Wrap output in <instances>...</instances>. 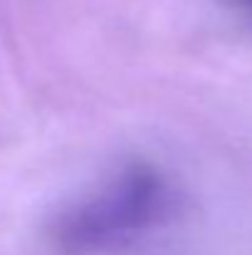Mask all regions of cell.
Returning a JSON list of instances; mask_svg holds the SVG:
<instances>
[{
	"label": "cell",
	"instance_id": "1",
	"mask_svg": "<svg viewBox=\"0 0 252 255\" xmlns=\"http://www.w3.org/2000/svg\"><path fill=\"white\" fill-rule=\"evenodd\" d=\"M173 208L175 196L166 178L154 166L134 161L70 208L55 226V241L67 253L114 248L166 221Z\"/></svg>",
	"mask_w": 252,
	"mask_h": 255
},
{
	"label": "cell",
	"instance_id": "2",
	"mask_svg": "<svg viewBox=\"0 0 252 255\" xmlns=\"http://www.w3.org/2000/svg\"><path fill=\"white\" fill-rule=\"evenodd\" d=\"M230 2H235L238 7H243L245 12H250L252 15V0H230Z\"/></svg>",
	"mask_w": 252,
	"mask_h": 255
}]
</instances>
